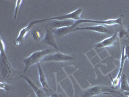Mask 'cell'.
Wrapping results in <instances>:
<instances>
[{
  "mask_svg": "<svg viewBox=\"0 0 129 97\" xmlns=\"http://www.w3.org/2000/svg\"><path fill=\"white\" fill-rule=\"evenodd\" d=\"M101 94H110V95L116 94L121 96H123L120 92L117 91L114 88L107 87V86L96 85V86L92 87L83 91V93H82L80 97H92L95 95H100Z\"/></svg>",
  "mask_w": 129,
  "mask_h": 97,
  "instance_id": "1",
  "label": "cell"
},
{
  "mask_svg": "<svg viewBox=\"0 0 129 97\" xmlns=\"http://www.w3.org/2000/svg\"><path fill=\"white\" fill-rule=\"evenodd\" d=\"M1 55H0V71L1 75L4 78H9L12 75V67L9 63L7 56L5 52V45L1 38Z\"/></svg>",
  "mask_w": 129,
  "mask_h": 97,
  "instance_id": "2",
  "label": "cell"
},
{
  "mask_svg": "<svg viewBox=\"0 0 129 97\" xmlns=\"http://www.w3.org/2000/svg\"><path fill=\"white\" fill-rule=\"evenodd\" d=\"M52 53L51 49L50 48H46L44 50L38 51L34 52L32 54H31L29 56L23 59V62L25 63V69H24V73L27 71L29 67L32 66V65L36 64V63H40L41 62L42 59L46 56L47 55H49Z\"/></svg>",
  "mask_w": 129,
  "mask_h": 97,
  "instance_id": "3",
  "label": "cell"
},
{
  "mask_svg": "<svg viewBox=\"0 0 129 97\" xmlns=\"http://www.w3.org/2000/svg\"><path fill=\"white\" fill-rule=\"evenodd\" d=\"M123 15H121L120 17L116 18V19H110L104 21L98 20H92V19H81L79 20L75 21V24L78 26L83 23H92L100 24V25H119L122 26L123 25Z\"/></svg>",
  "mask_w": 129,
  "mask_h": 97,
  "instance_id": "4",
  "label": "cell"
},
{
  "mask_svg": "<svg viewBox=\"0 0 129 97\" xmlns=\"http://www.w3.org/2000/svg\"><path fill=\"white\" fill-rule=\"evenodd\" d=\"M74 57L71 55H64L61 53H52L47 55L42 59L41 62H69V61L72 60Z\"/></svg>",
  "mask_w": 129,
  "mask_h": 97,
  "instance_id": "5",
  "label": "cell"
},
{
  "mask_svg": "<svg viewBox=\"0 0 129 97\" xmlns=\"http://www.w3.org/2000/svg\"><path fill=\"white\" fill-rule=\"evenodd\" d=\"M83 10L82 9L79 8L74 10V12L69 13L67 14H64L63 16H59L57 17H52L50 18H46L44 19H40V23L45 21L47 20H65V19H71L74 21H78L81 19V15L82 14Z\"/></svg>",
  "mask_w": 129,
  "mask_h": 97,
  "instance_id": "6",
  "label": "cell"
},
{
  "mask_svg": "<svg viewBox=\"0 0 129 97\" xmlns=\"http://www.w3.org/2000/svg\"><path fill=\"white\" fill-rule=\"evenodd\" d=\"M39 23H40V19L33 21L30 23L27 26L25 27H24V28H23L21 30V31H19V34H18V37L13 41V43L14 44V45L19 46V45L24 41L25 38L26 37V36L27 35L28 32H29L30 30L31 29V28H32V27L34 26L35 24Z\"/></svg>",
  "mask_w": 129,
  "mask_h": 97,
  "instance_id": "7",
  "label": "cell"
},
{
  "mask_svg": "<svg viewBox=\"0 0 129 97\" xmlns=\"http://www.w3.org/2000/svg\"><path fill=\"white\" fill-rule=\"evenodd\" d=\"M127 59L126 55H125V46H123V50H122L121 56V62H120V65H119V69L118 71V73L117 75V77L113 79L112 77H110V78L112 80V87H116L118 86L119 82H120V79L122 75H123V67H124V65H125V62L126 60Z\"/></svg>",
  "mask_w": 129,
  "mask_h": 97,
  "instance_id": "8",
  "label": "cell"
},
{
  "mask_svg": "<svg viewBox=\"0 0 129 97\" xmlns=\"http://www.w3.org/2000/svg\"><path fill=\"white\" fill-rule=\"evenodd\" d=\"M38 65V74H39V80H40V84H41V86H42V89L48 94L49 96L52 93H53L54 91L50 88L49 85L48 84V82H47V77H46L45 75L44 72L43 71L42 68H41V65H40V63H37Z\"/></svg>",
  "mask_w": 129,
  "mask_h": 97,
  "instance_id": "9",
  "label": "cell"
},
{
  "mask_svg": "<svg viewBox=\"0 0 129 97\" xmlns=\"http://www.w3.org/2000/svg\"><path fill=\"white\" fill-rule=\"evenodd\" d=\"M118 34H119L118 32H116L112 36L107 38L103 40V41L98 43L95 45V47L96 48H106V47H110L114 45L116 43V41H117Z\"/></svg>",
  "mask_w": 129,
  "mask_h": 97,
  "instance_id": "10",
  "label": "cell"
},
{
  "mask_svg": "<svg viewBox=\"0 0 129 97\" xmlns=\"http://www.w3.org/2000/svg\"><path fill=\"white\" fill-rule=\"evenodd\" d=\"M20 77L21 78H23V79L26 81V82L28 83V85H29L30 86L31 88L33 89V91H34V93H35L36 96L37 97H47V96L48 97V94H47V93L43 91V90L39 88L38 87H37L36 85V84H34V83L33 82H32L29 78L26 77L25 75H21Z\"/></svg>",
  "mask_w": 129,
  "mask_h": 97,
  "instance_id": "11",
  "label": "cell"
},
{
  "mask_svg": "<svg viewBox=\"0 0 129 97\" xmlns=\"http://www.w3.org/2000/svg\"><path fill=\"white\" fill-rule=\"evenodd\" d=\"M42 41L45 44L54 47V48H56V50H58V47H57V43H56V40H55L54 36L52 32V31H50V29L47 28L45 34L44 36L42 39Z\"/></svg>",
  "mask_w": 129,
  "mask_h": 97,
  "instance_id": "12",
  "label": "cell"
},
{
  "mask_svg": "<svg viewBox=\"0 0 129 97\" xmlns=\"http://www.w3.org/2000/svg\"><path fill=\"white\" fill-rule=\"evenodd\" d=\"M76 21L71 19H65V20H52L50 22V26L52 29H60L63 27H71L74 24Z\"/></svg>",
  "mask_w": 129,
  "mask_h": 97,
  "instance_id": "13",
  "label": "cell"
},
{
  "mask_svg": "<svg viewBox=\"0 0 129 97\" xmlns=\"http://www.w3.org/2000/svg\"><path fill=\"white\" fill-rule=\"evenodd\" d=\"M78 30H86V31H94V32L103 33V34H107V33L109 32V29L106 27L103 26V25H95V26L85 27H77L74 30V31H78Z\"/></svg>",
  "mask_w": 129,
  "mask_h": 97,
  "instance_id": "14",
  "label": "cell"
},
{
  "mask_svg": "<svg viewBox=\"0 0 129 97\" xmlns=\"http://www.w3.org/2000/svg\"><path fill=\"white\" fill-rule=\"evenodd\" d=\"M77 25L74 24L71 27H63V28L60 29H56L54 31V33L55 35L57 37H62L63 36L66 35V34H69L70 32H72L74 31V30L77 28Z\"/></svg>",
  "mask_w": 129,
  "mask_h": 97,
  "instance_id": "15",
  "label": "cell"
},
{
  "mask_svg": "<svg viewBox=\"0 0 129 97\" xmlns=\"http://www.w3.org/2000/svg\"><path fill=\"white\" fill-rule=\"evenodd\" d=\"M120 89L125 92H129V84L126 75L123 74L120 79Z\"/></svg>",
  "mask_w": 129,
  "mask_h": 97,
  "instance_id": "16",
  "label": "cell"
},
{
  "mask_svg": "<svg viewBox=\"0 0 129 97\" xmlns=\"http://www.w3.org/2000/svg\"><path fill=\"white\" fill-rule=\"evenodd\" d=\"M31 35H32V38L36 41H40L41 39V32L38 29L33 30L31 32Z\"/></svg>",
  "mask_w": 129,
  "mask_h": 97,
  "instance_id": "17",
  "label": "cell"
},
{
  "mask_svg": "<svg viewBox=\"0 0 129 97\" xmlns=\"http://www.w3.org/2000/svg\"><path fill=\"white\" fill-rule=\"evenodd\" d=\"M23 3L22 0H18L16 2V7H15V11H14V19H16L17 18V15H18V12H19V8H20L21 3Z\"/></svg>",
  "mask_w": 129,
  "mask_h": 97,
  "instance_id": "18",
  "label": "cell"
},
{
  "mask_svg": "<svg viewBox=\"0 0 129 97\" xmlns=\"http://www.w3.org/2000/svg\"><path fill=\"white\" fill-rule=\"evenodd\" d=\"M0 88L2 89H3L6 92H9L10 89V86L8 84L3 82H0Z\"/></svg>",
  "mask_w": 129,
  "mask_h": 97,
  "instance_id": "19",
  "label": "cell"
},
{
  "mask_svg": "<svg viewBox=\"0 0 129 97\" xmlns=\"http://www.w3.org/2000/svg\"><path fill=\"white\" fill-rule=\"evenodd\" d=\"M125 55H126L127 59L129 60V45L125 46Z\"/></svg>",
  "mask_w": 129,
  "mask_h": 97,
  "instance_id": "20",
  "label": "cell"
},
{
  "mask_svg": "<svg viewBox=\"0 0 129 97\" xmlns=\"http://www.w3.org/2000/svg\"><path fill=\"white\" fill-rule=\"evenodd\" d=\"M48 97H63V96H62L61 94H59L57 93L53 92V93H52L51 94L49 95V96Z\"/></svg>",
  "mask_w": 129,
  "mask_h": 97,
  "instance_id": "21",
  "label": "cell"
},
{
  "mask_svg": "<svg viewBox=\"0 0 129 97\" xmlns=\"http://www.w3.org/2000/svg\"><path fill=\"white\" fill-rule=\"evenodd\" d=\"M112 96H116V97H125V96H119V95H117V94H112Z\"/></svg>",
  "mask_w": 129,
  "mask_h": 97,
  "instance_id": "22",
  "label": "cell"
},
{
  "mask_svg": "<svg viewBox=\"0 0 129 97\" xmlns=\"http://www.w3.org/2000/svg\"><path fill=\"white\" fill-rule=\"evenodd\" d=\"M125 94H126L128 97H129V92H125Z\"/></svg>",
  "mask_w": 129,
  "mask_h": 97,
  "instance_id": "23",
  "label": "cell"
},
{
  "mask_svg": "<svg viewBox=\"0 0 129 97\" xmlns=\"http://www.w3.org/2000/svg\"><path fill=\"white\" fill-rule=\"evenodd\" d=\"M128 32H129V28H128Z\"/></svg>",
  "mask_w": 129,
  "mask_h": 97,
  "instance_id": "24",
  "label": "cell"
}]
</instances>
